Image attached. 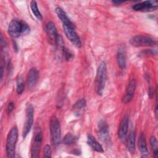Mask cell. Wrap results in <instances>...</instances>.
<instances>
[{"label":"cell","instance_id":"6da1fadb","mask_svg":"<svg viewBox=\"0 0 158 158\" xmlns=\"http://www.w3.org/2000/svg\"><path fill=\"white\" fill-rule=\"evenodd\" d=\"M30 31V28L24 21L14 19L9 23L8 33L12 38H19L21 36L27 35Z\"/></svg>","mask_w":158,"mask_h":158},{"label":"cell","instance_id":"7a4b0ae2","mask_svg":"<svg viewBox=\"0 0 158 158\" xmlns=\"http://www.w3.org/2000/svg\"><path fill=\"white\" fill-rule=\"evenodd\" d=\"M107 80V65L104 61H102L97 69L94 81L95 91L98 95L102 96L106 86Z\"/></svg>","mask_w":158,"mask_h":158},{"label":"cell","instance_id":"3957f363","mask_svg":"<svg viewBox=\"0 0 158 158\" xmlns=\"http://www.w3.org/2000/svg\"><path fill=\"white\" fill-rule=\"evenodd\" d=\"M19 131L16 125L13 126L9 131L6 144V150L7 156L9 158H12L15 157V146L18 139Z\"/></svg>","mask_w":158,"mask_h":158},{"label":"cell","instance_id":"277c9868","mask_svg":"<svg viewBox=\"0 0 158 158\" xmlns=\"http://www.w3.org/2000/svg\"><path fill=\"white\" fill-rule=\"evenodd\" d=\"M49 130L52 144L54 146L59 144L61 138V127L56 115H52L50 119Z\"/></svg>","mask_w":158,"mask_h":158},{"label":"cell","instance_id":"5b68a950","mask_svg":"<svg viewBox=\"0 0 158 158\" xmlns=\"http://www.w3.org/2000/svg\"><path fill=\"white\" fill-rule=\"evenodd\" d=\"M130 43L135 47L154 46L157 44V41L149 36L138 35L130 38Z\"/></svg>","mask_w":158,"mask_h":158},{"label":"cell","instance_id":"8992f818","mask_svg":"<svg viewBox=\"0 0 158 158\" xmlns=\"http://www.w3.org/2000/svg\"><path fill=\"white\" fill-rule=\"evenodd\" d=\"M33 106L32 104L28 103L26 106V120L24 123L22 130V137L23 138H25L28 135L32 127L33 123Z\"/></svg>","mask_w":158,"mask_h":158},{"label":"cell","instance_id":"52a82bcc","mask_svg":"<svg viewBox=\"0 0 158 158\" xmlns=\"http://www.w3.org/2000/svg\"><path fill=\"white\" fill-rule=\"evenodd\" d=\"M63 30L67 39L77 48H81V41L75 30V28L63 25Z\"/></svg>","mask_w":158,"mask_h":158},{"label":"cell","instance_id":"ba28073f","mask_svg":"<svg viewBox=\"0 0 158 158\" xmlns=\"http://www.w3.org/2000/svg\"><path fill=\"white\" fill-rule=\"evenodd\" d=\"M98 135L104 143L109 144L110 143L109 126L105 120H101L98 123Z\"/></svg>","mask_w":158,"mask_h":158},{"label":"cell","instance_id":"9c48e42d","mask_svg":"<svg viewBox=\"0 0 158 158\" xmlns=\"http://www.w3.org/2000/svg\"><path fill=\"white\" fill-rule=\"evenodd\" d=\"M43 140V133L41 131H37L33 139L31 146V157L36 158L39 157L40 148Z\"/></svg>","mask_w":158,"mask_h":158},{"label":"cell","instance_id":"30bf717a","mask_svg":"<svg viewBox=\"0 0 158 158\" xmlns=\"http://www.w3.org/2000/svg\"><path fill=\"white\" fill-rule=\"evenodd\" d=\"M158 2L156 1H144L136 3L132 6V9L135 11L148 12L157 9Z\"/></svg>","mask_w":158,"mask_h":158},{"label":"cell","instance_id":"8fae6325","mask_svg":"<svg viewBox=\"0 0 158 158\" xmlns=\"http://www.w3.org/2000/svg\"><path fill=\"white\" fill-rule=\"evenodd\" d=\"M136 80L135 79H132L131 80H130L126 88L125 94L122 98V102L123 103L127 104L132 100L136 89Z\"/></svg>","mask_w":158,"mask_h":158},{"label":"cell","instance_id":"7c38bea8","mask_svg":"<svg viewBox=\"0 0 158 158\" xmlns=\"http://www.w3.org/2000/svg\"><path fill=\"white\" fill-rule=\"evenodd\" d=\"M128 117L124 116L122 119L118 131V136L122 142H125L127 139L128 127Z\"/></svg>","mask_w":158,"mask_h":158},{"label":"cell","instance_id":"4fadbf2b","mask_svg":"<svg viewBox=\"0 0 158 158\" xmlns=\"http://www.w3.org/2000/svg\"><path fill=\"white\" fill-rule=\"evenodd\" d=\"M38 71L36 68L32 67L29 70L27 78V83L29 89H32L36 86L38 80Z\"/></svg>","mask_w":158,"mask_h":158},{"label":"cell","instance_id":"5bb4252c","mask_svg":"<svg viewBox=\"0 0 158 158\" xmlns=\"http://www.w3.org/2000/svg\"><path fill=\"white\" fill-rule=\"evenodd\" d=\"M46 32L51 43L55 44L56 40L59 36V34L57 33V28L55 26V24L53 22H49L46 24Z\"/></svg>","mask_w":158,"mask_h":158},{"label":"cell","instance_id":"9a60e30c","mask_svg":"<svg viewBox=\"0 0 158 158\" xmlns=\"http://www.w3.org/2000/svg\"><path fill=\"white\" fill-rule=\"evenodd\" d=\"M55 11H56V13L57 17H59V19L62 22L63 25H67V26H69V27H73V28H75L74 24L70 20V19H69V17L67 15L66 12L61 7H57L55 9Z\"/></svg>","mask_w":158,"mask_h":158},{"label":"cell","instance_id":"2e32d148","mask_svg":"<svg viewBox=\"0 0 158 158\" xmlns=\"http://www.w3.org/2000/svg\"><path fill=\"white\" fill-rule=\"evenodd\" d=\"M86 101L85 98H82L77 101L72 106V112L76 117L81 116L85 109Z\"/></svg>","mask_w":158,"mask_h":158},{"label":"cell","instance_id":"e0dca14e","mask_svg":"<svg viewBox=\"0 0 158 158\" xmlns=\"http://www.w3.org/2000/svg\"><path fill=\"white\" fill-rule=\"evenodd\" d=\"M138 147L141 154L143 156H146L149 154V151L147 147L146 137L143 133H141L140 135L139 136L138 141Z\"/></svg>","mask_w":158,"mask_h":158},{"label":"cell","instance_id":"ac0fdd59","mask_svg":"<svg viewBox=\"0 0 158 158\" xmlns=\"http://www.w3.org/2000/svg\"><path fill=\"white\" fill-rule=\"evenodd\" d=\"M87 144L94 151L98 152H103L104 149L101 144L91 134L87 135Z\"/></svg>","mask_w":158,"mask_h":158},{"label":"cell","instance_id":"d6986e66","mask_svg":"<svg viewBox=\"0 0 158 158\" xmlns=\"http://www.w3.org/2000/svg\"><path fill=\"white\" fill-rule=\"evenodd\" d=\"M117 62L118 67L124 70L126 68V55L123 48H120L117 54Z\"/></svg>","mask_w":158,"mask_h":158},{"label":"cell","instance_id":"ffe728a7","mask_svg":"<svg viewBox=\"0 0 158 158\" xmlns=\"http://www.w3.org/2000/svg\"><path fill=\"white\" fill-rule=\"evenodd\" d=\"M135 138H136L135 132L134 131H131L129 133L128 136L126 139V141H127V148L128 151L131 154H133V152L135 151Z\"/></svg>","mask_w":158,"mask_h":158},{"label":"cell","instance_id":"44dd1931","mask_svg":"<svg viewBox=\"0 0 158 158\" xmlns=\"http://www.w3.org/2000/svg\"><path fill=\"white\" fill-rule=\"evenodd\" d=\"M30 8L31 10V12L33 13V14L40 20H41L43 19V16L41 13L40 12L38 7V4L36 1H31L30 2Z\"/></svg>","mask_w":158,"mask_h":158},{"label":"cell","instance_id":"7402d4cb","mask_svg":"<svg viewBox=\"0 0 158 158\" xmlns=\"http://www.w3.org/2000/svg\"><path fill=\"white\" fill-rule=\"evenodd\" d=\"M77 140V138L71 133H67L64 137L62 141L64 144L70 145L75 143Z\"/></svg>","mask_w":158,"mask_h":158},{"label":"cell","instance_id":"603a6c76","mask_svg":"<svg viewBox=\"0 0 158 158\" xmlns=\"http://www.w3.org/2000/svg\"><path fill=\"white\" fill-rule=\"evenodd\" d=\"M150 144L152 148V151H153V154L155 157H157L158 155V143H157V140L156 139V138L154 136H151L150 137Z\"/></svg>","mask_w":158,"mask_h":158},{"label":"cell","instance_id":"cb8c5ba5","mask_svg":"<svg viewBox=\"0 0 158 158\" xmlns=\"http://www.w3.org/2000/svg\"><path fill=\"white\" fill-rule=\"evenodd\" d=\"M62 53L64 58L67 61H69L73 58V54L65 46L62 48Z\"/></svg>","mask_w":158,"mask_h":158},{"label":"cell","instance_id":"d4e9b609","mask_svg":"<svg viewBox=\"0 0 158 158\" xmlns=\"http://www.w3.org/2000/svg\"><path fill=\"white\" fill-rule=\"evenodd\" d=\"M17 87H16V91L17 93L19 94H21L23 90H24V88H25V85H24V81L23 78L20 77L19 78H17Z\"/></svg>","mask_w":158,"mask_h":158},{"label":"cell","instance_id":"484cf974","mask_svg":"<svg viewBox=\"0 0 158 158\" xmlns=\"http://www.w3.org/2000/svg\"><path fill=\"white\" fill-rule=\"evenodd\" d=\"M51 149L49 145L46 144L44 148V157H51Z\"/></svg>","mask_w":158,"mask_h":158},{"label":"cell","instance_id":"4316f807","mask_svg":"<svg viewBox=\"0 0 158 158\" xmlns=\"http://www.w3.org/2000/svg\"><path fill=\"white\" fill-rule=\"evenodd\" d=\"M157 50L155 49H146L144 51H143V54L144 56H153V55H156L157 54Z\"/></svg>","mask_w":158,"mask_h":158},{"label":"cell","instance_id":"83f0119b","mask_svg":"<svg viewBox=\"0 0 158 158\" xmlns=\"http://www.w3.org/2000/svg\"><path fill=\"white\" fill-rule=\"evenodd\" d=\"M14 106H15L14 103L13 102H10L8 104L7 107V113L8 114H10L13 111V110L14 109Z\"/></svg>","mask_w":158,"mask_h":158},{"label":"cell","instance_id":"f1b7e54d","mask_svg":"<svg viewBox=\"0 0 158 158\" xmlns=\"http://www.w3.org/2000/svg\"><path fill=\"white\" fill-rule=\"evenodd\" d=\"M148 96H149V98H151V99L154 96V91H153L152 88H151V87H149L148 89Z\"/></svg>","mask_w":158,"mask_h":158},{"label":"cell","instance_id":"f546056e","mask_svg":"<svg viewBox=\"0 0 158 158\" xmlns=\"http://www.w3.org/2000/svg\"><path fill=\"white\" fill-rule=\"evenodd\" d=\"M126 1H122V0H114V1H112V2L115 5H120L122 3H124Z\"/></svg>","mask_w":158,"mask_h":158},{"label":"cell","instance_id":"4dcf8cb0","mask_svg":"<svg viewBox=\"0 0 158 158\" xmlns=\"http://www.w3.org/2000/svg\"><path fill=\"white\" fill-rule=\"evenodd\" d=\"M0 70H1V80L2 81V77H3V74H4V68H3V67H2V66H1V69H0Z\"/></svg>","mask_w":158,"mask_h":158}]
</instances>
